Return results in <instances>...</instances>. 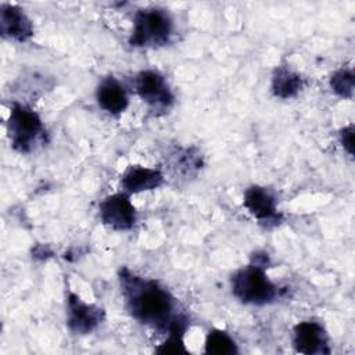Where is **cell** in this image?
Instances as JSON below:
<instances>
[{
  "label": "cell",
  "instance_id": "6da1fadb",
  "mask_svg": "<svg viewBox=\"0 0 355 355\" xmlns=\"http://www.w3.org/2000/svg\"><path fill=\"white\" fill-rule=\"evenodd\" d=\"M118 280L125 306L136 322L161 334L187 331L190 326L187 315L180 311L178 300L158 280L140 276L126 266L119 269Z\"/></svg>",
  "mask_w": 355,
  "mask_h": 355
},
{
  "label": "cell",
  "instance_id": "7a4b0ae2",
  "mask_svg": "<svg viewBox=\"0 0 355 355\" xmlns=\"http://www.w3.org/2000/svg\"><path fill=\"white\" fill-rule=\"evenodd\" d=\"M269 255L255 252L250 263L237 269L230 277L233 297L244 305L265 306L273 304L280 295V287L266 273Z\"/></svg>",
  "mask_w": 355,
  "mask_h": 355
},
{
  "label": "cell",
  "instance_id": "3957f363",
  "mask_svg": "<svg viewBox=\"0 0 355 355\" xmlns=\"http://www.w3.org/2000/svg\"><path fill=\"white\" fill-rule=\"evenodd\" d=\"M173 29V17L168 10L157 6L146 7L136 11L128 42L136 49H159L171 42Z\"/></svg>",
  "mask_w": 355,
  "mask_h": 355
},
{
  "label": "cell",
  "instance_id": "277c9868",
  "mask_svg": "<svg viewBox=\"0 0 355 355\" xmlns=\"http://www.w3.org/2000/svg\"><path fill=\"white\" fill-rule=\"evenodd\" d=\"M44 133V123L33 108L22 103L11 105L7 119V135L15 151L21 154L31 153L42 141Z\"/></svg>",
  "mask_w": 355,
  "mask_h": 355
},
{
  "label": "cell",
  "instance_id": "5b68a950",
  "mask_svg": "<svg viewBox=\"0 0 355 355\" xmlns=\"http://www.w3.org/2000/svg\"><path fill=\"white\" fill-rule=\"evenodd\" d=\"M133 89L139 98L155 114L166 112L175 103L173 90L157 69H141L133 78Z\"/></svg>",
  "mask_w": 355,
  "mask_h": 355
},
{
  "label": "cell",
  "instance_id": "8992f818",
  "mask_svg": "<svg viewBox=\"0 0 355 355\" xmlns=\"http://www.w3.org/2000/svg\"><path fill=\"white\" fill-rule=\"evenodd\" d=\"M243 207L265 227L277 226L283 220V215L277 209V197L275 191L266 186H248L243 193Z\"/></svg>",
  "mask_w": 355,
  "mask_h": 355
},
{
  "label": "cell",
  "instance_id": "52a82bcc",
  "mask_svg": "<svg viewBox=\"0 0 355 355\" xmlns=\"http://www.w3.org/2000/svg\"><path fill=\"white\" fill-rule=\"evenodd\" d=\"M98 216L104 226L115 232H128L137 222L136 207L123 191L104 197L98 204Z\"/></svg>",
  "mask_w": 355,
  "mask_h": 355
},
{
  "label": "cell",
  "instance_id": "ba28073f",
  "mask_svg": "<svg viewBox=\"0 0 355 355\" xmlns=\"http://www.w3.org/2000/svg\"><path fill=\"white\" fill-rule=\"evenodd\" d=\"M105 312L101 306L83 301L78 294L67 295V326L73 334L86 336L94 331L104 320Z\"/></svg>",
  "mask_w": 355,
  "mask_h": 355
},
{
  "label": "cell",
  "instance_id": "9c48e42d",
  "mask_svg": "<svg viewBox=\"0 0 355 355\" xmlns=\"http://www.w3.org/2000/svg\"><path fill=\"white\" fill-rule=\"evenodd\" d=\"M295 352L305 355L330 354V337L326 327L313 319L298 322L293 329L291 337Z\"/></svg>",
  "mask_w": 355,
  "mask_h": 355
},
{
  "label": "cell",
  "instance_id": "30bf717a",
  "mask_svg": "<svg viewBox=\"0 0 355 355\" xmlns=\"http://www.w3.org/2000/svg\"><path fill=\"white\" fill-rule=\"evenodd\" d=\"M165 183V173L159 168L129 165L121 175V191L128 196L159 189Z\"/></svg>",
  "mask_w": 355,
  "mask_h": 355
},
{
  "label": "cell",
  "instance_id": "8fae6325",
  "mask_svg": "<svg viewBox=\"0 0 355 355\" xmlns=\"http://www.w3.org/2000/svg\"><path fill=\"white\" fill-rule=\"evenodd\" d=\"M33 22L24 8L8 3L0 6V33L4 39L24 43L33 36Z\"/></svg>",
  "mask_w": 355,
  "mask_h": 355
},
{
  "label": "cell",
  "instance_id": "7c38bea8",
  "mask_svg": "<svg viewBox=\"0 0 355 355\" xmlns=\"http://www.w3.org/2000/svg\"><path fill=\"white\" fill-rule=\"evenodd\" d=\"M96 101L107 114L119 116L129 107V94L122 82L110 75L98 82L96 87Z\"/></svg>",
  "mask_w": 355,
  "mask_h": 355
},
{
  "label": "cell",
  "instance_id": "4fadbf2b",
  "mask_svg": "<svg viewBox=\"0 0 355 355\" xmlns=\"http://www.w3.org/2000/svg\"><path fill=\"white\" fill-rule=\"evenodd\" d=\"M304 87V78L287 65L273 69L270 78V92L276 98L288 100L295 97Z\"/></svg>",
  "mask_w": 355,
  "mask_h": 355
},
{
  "label": "cell",
  "instance_id": "5bb4252c",
  "mask_svg": "<svg viewBox=\"0 0 355 355\" xmlns=\"http://www.w3.org/2000/svg\"><path fill=\"white\" fill-rule=\"evenodd\" d=\"M166 165L175 178L190 179L202 166V158L194 148H175L166 158Z\"/></svg>",
  "mask_w": 355,
  "mask_h": 355
},
{
  "label": "cell",
  "instance_id": "9a60e30c",
  "mask_svg": "<svg viewBox=\"0 0 355 355\" xmlns=\"http://www.w3.org/2000/svg\"><path fill=\"white\" fill-rule=\"evenodd\" d=\"M204 352L212 355H234L239 347L234 338L223 329H211L204 341Z\"/></svg>",
  "mask_w": 355,
  "mask_h": 355
},
{
  "label": "cell",
  "instance_id": "2e32d148",
  "mask_svg": "<svg viewBox=\"0 0 355 355\" xmlns=\"http://www.w3.org/2000/svg\"><path fill=\"white\" fill-rule=\"evenodd\" d=\"M329 85L331 92L345 100H351L354 97L355 78L351 68H338L330 75Z\"/></svg>",
  "mask_w": 355,
  "mask_h": 355
},
{
  "label": "cell",
  "instance_id": "e0dca14e",
  "mask_svg": "<svg viewBox=\"0 0 355 355\" xmlns=\"http://www.w3.org/2000/svg\"><path fill=\"white\" fill-rule=\"evenodd\" d=\"M183 337H184V333H182V331L168 333L165 341L155 348V352L157 354H175V355L189 354V349L186 348Z\"/></svg>",
  "mask_w": 355,
  "mask_h": 355
},
{
  "label": "cell",
  "instance_id": "ac0fdd59",
  "mask_svg": "<svg viewBox=\"0 0 355 355\" xmlns=\"http://www.w3.org/2000/svg\"><path fill=\"white\" fill-rule=\"evenodd\" d=\"M338 139H340L343 148L349 155H352V153H354V125L349 123L348 126H344L338 133Z\"/></svg>",
  "mask_w": 355,
  "mask_h": 355
}]
</instances>
